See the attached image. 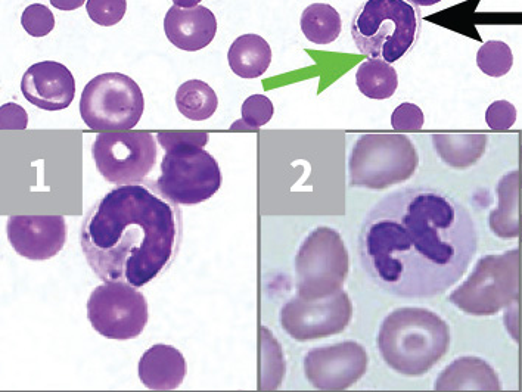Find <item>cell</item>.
Listing matches in <instances>:
<instances>
[{"instance_id":"1","label":"cell","mask_w":522,"mask_h":392,"mask_svg":"<svg viewBox=\"0 0 522 392\" xmlns=\"http://www.w3.org/2000/svg\"><path fill=\"white\" fill-rule=\"evenodd\" d=\"M478 247L474 220L441 189L391 192L363 219L359 254L379 288L406 300H430L461 280Z\"/></svg>"},{"instance_id":"28","label":"cell","mask_w":522,"mask_h":392,"mask_svg":"<svg viewBox=\"0 0 522 392\" xmlns=\"http://www.w3.org/2000/svg\"><path fill=\"white\" fill-rule=\"evenodd\" d=\"M87 15L102 27L116 26L127 11V0H87Z\"/></svg>"},{"instance_id":"21","label":"cell","mask_w":522,"mask_h":392,"mask_svg":"<svg viewBox=\"0 0 522 392\" xmlns=\"http://www.w3.org/2000/svg\"><path fill=\"white\" fill-rule=\"evenodd\" d=\"M433 145L443 163L458 170L474 166L486 152L487 136L474 133H435Z\"/></svg>"},{"instance_id":"31","label":"cell","mask_w":522,"mask_h":392,"mask_svg":"<svg viewBox=\"0 0 522 392\" xmlns=\"http://www.w3.org/2000/svg\"><path fill=\"white\" fill-rule=\"evenodd\" d=\"M517 121V108L508 101H496L487 108L486 123L490 129L503 132L512 129Z\"/></svg>"},{"instance_id":"26","label":"cell","mask_w":522,"mask_h":392,"mask_svg":"<svg viewBox=\"0 0 522 392\" xmlns=\"http://www.w3.org/2000/svg\"><path fill=\"white\" fill-rule=\"evenodd\" d=\"M477 64L490 77H503L514 65V55L506 43L490 40L481 46L477 54Z\"/></svg>"},{"instance_id":"9","label":"cell","mask_w":522,"mask_h":392,"mask_svg":"<svg viewBox=\"0 0 522 392\" xmlns=\"http://www.w3.org/2000/svg\"><path fill=\"white\" fill-rule=\"evenodd\" d=\"M158 191L177 205H197L213 198L222 186V171L210 152L197 145L166 149Z\"/></svg>"},{"instance_id":"18","label":"cell","mask_w":522,"mask_h":392,"mask_svg":"<svg viewBox=\"0 0 522 392\" xmlns=\"http://www.w3.org/2000/svg\"><path fill=\"white\" fill-rule=\"evenodd\" d=\"M435 391H500L499 376L492 366L477 357H461L438 375Z\"/></svg>"},{"instance_id":"5","label":"cell","mask_w":522,"mask_h":392,"mask_svg":"<svg viewBox=\"0 0 522 392\" xmlns=\"http://www.w3.org/2000/svg\"><path fill=\"white\" fill-rule=\"evenodd\" d=\"M520 248L484 255L449 301L471 316H494L520 301L522 279Z\"/></svg>"},{"instance_id":"36","label":"cell","mask_w":522,"mask_h":392,"mask_svg":"<svg viewBox=\"0 0 522 392\" xmlns=\"http://www.w3.org/2000/svg\"><path fill=\"white\" fill-rule=\"evenodd\" d=\"M409 2H412L415 6H433L437 5L441 0H409Z\"/></svg>"},{"instance_id":"17","label":"cell","mask_w":522,"mask_h":392,"mask_svg":"<svg viewBox=\"0 0 522 392\" xmlns=\"http://www.w3.org/2000/svg\"><path fill=\"white\" fill-rule=\"evenodd\" d=\"M138 373L148 390H177L186 376V360L172 345H152L139 360Z\"/></svg>"},{"instance_id":"32","label":"cell","mask_w":522,"mask_h":392,"mask_svg":"<svg viewBox=\"0 0 522 392\" xmlns=\"http://www.w3.org/2000/svg\"><path fill=\"white\" fill-rule=\"evenodd\" d=\"M208 133L205 132H160L157 140L163 146L164 151L177 145H197L200 148L207 145Z\"/></svg>"},{"instance_id":"15","label":"cell","mask_w":522,"mask_h":392,"mask_svg":"<svg viewBox=\"0 0 522 392\" xmlns=\"http://www.w3.org/2000/svg\"><path fill=\"white\" fill-rule=\"evenodd\" d=\"M21 92L40 110L62 111L70 107L76 96V80L61 62H37L24 73Z\"/></svg>"},{"instance_id":"11","label":"cell","mask_w":522,"mask_h":392,"mask_svg":"<svg viewBox=\"0 0 522 392\" xmlns=\"http://www.w3.org/2000/svg\"><path fill=\"white\" fill-rule=\"evenodd\" d=\"M87 319L99 335L116 341L138 338L148 323V303L135 286L105 282L87 301Z\"/></svg>"},{"instance_id":"14","label":"cell","mask_w":522,"mask_h":392,"mask_svg":"<svg viewBox=\"0 0 522 392\" xmlns=\"http://www.w3.org/2000/svg\"><path fill=\"white\" fill-rule=\"evenodd\" d=\"M8 241L21 257L51 260L67 242V223L62 216H11L6 226Z\"/></svg>"},{"instance_id":"3","label":"cell","mask_w":522,"mask_h":392,"mask_svg":"<svg viewBox=\"0 0 522 392\" xmlns=\"http://www.w3.org/2000/svg\"><path fill=\"white\" fill-rule=\"evenodd\" d=\"M450 328L434 311L421 307H402L391 311L378 332L382 360L394 372L422 376L449 351Z\"/></svg>"},{"instance_id":"34","label":"cell","mask_w":522,"mask_h":392,"mask_svg":"<svg viewBox=\"0 0 522 392\" xmlns=\"http://www.w3.org/2000/svg\"><path fill=\"white\" fill-rule=\"evenodd\" d=\"M49 2L59 11H76L85 5L86 0H49Z\"/></svg>"},{"instance_id":"13","label":"cell","mask_w":522,"mask_h":392,"mask_svg":"<svg viewBox=\"0 0 522 392\" xmlns=\"http://www.w3.org/2000/svg\"><path fill=\"white\" fill-rule=\"evenodd\" d=\"M368 370V354L356 341H343L313 348L304 357V373L313 388L344 391L353 387Z\"/></svg>"},{"instance_id":"12","label":"cell","mask_w":522,"mask_h":392,"mask_svg":"<svg viewBox=\"0 0 522 392\" xmlns=\"http://www.w3.org/2000/svg\"><path fill=\"white\" fill-rule=\"evenodd\" d=\"M353 304L346 291L318 301L294 297L281 310L282 329L298 342L328 338L346 331Z\"/></svg>"},{"instance_id":"23","label":"cell","mask_w":522,"mask_h":392,"mask_svg":"<svg viewBox=\"0 0 522 392\" xmlns=\"http://www.w3.org/2000/svg\"><path fill=\"white\" fill-rule=\"evenodd\" d=\"M356 84L369 99H390L399 87L397 71L384 59H368L356 71Z\"/></svg>"},{"instance_id":"8","label":"cell","mask_w":522,"mask_h":392,"mask_svg":"<svg viewBox=\"0 0 522 392\" xmlns=\"http://www.w3.org/2000/svg\"><path fill=\"white\" fill-rule=\"evenodd\" d=\"M145 110L141 87L121 73H105L90 80L80 99V115L95 132H127L138 126Z\"/></svg>"},{"instance_id":"16","label":"cell","mask_w":522,"mask_h":392,"mask_svg":"<svg viewBox=\"0 0 522 392\" xmlns=\"http://www.w3.org/2000/svg\"><path fill=\"white\" fill-rule=\"evenodd\" d=\"M164 31L177 49L197 52L213 42L217 33V20L205 6L180 8L174 5L164 18Z\"/></svg>"},{"instance_id":"37","label":"cell","mask_w":522,"mask_h":392,"mask_svg":"<svg viewBox=\"0 0 522 392\" xmlns=\"http://www.w3.org/2000/svg\"><path fill=\"white\" fill-rule=\"evenodd\" d=\"M520 179H521V188H522V145L520 148Z\"/></svg>"},{"instance_id":"22","label":"cell","mask_w":522,"mask_h":392,"mask_svg":"<svg viewBox=\"0 0 522 392\" xmlns=\"http://www.w3.org/2000/svg\"><path fill=\"white\" fill-rule=\"evenodd\" d=\"M301 31L315 45H331L343 30L340 12L328 3H313L301 15Z\"/></svg>"},{"instance_id":"4","label":"cell","mask_w":522,"mask_h":392,"mask_svg":"<svg viewBox=\"0 0 522 392\" xmlns=\"http://www.w3.org/2000/svg\"><path fill=\"white\" fill-rule=\"evenodd\" d=\"M419 30V9L407 0H366L351 21L357 51L388 64L412 49Z\"/></svg>"},{"instance_id":"6","label":"cell","mask_w":522,"mask_h":392,"mask_svg":"<svg viewBox=\"0 0 522 392\" xmlns=\"http://www.w3.org/2000/svg\"><path fill=\"white\" fill-rule=\"evenodd\" d=\"M418 166V151L406 135L368 133L351 149L348 179L353 188L384 191L407 182Z\"/></svg>"},{"instance_id":"33","label":"cell","mask_w":522,"mask_h":392,"mask_svg":"<svg viewBox=\"0 0 522 392\" xmlns=\"http://www.w3.org/2000/svg\"><path fill=\"white\" fill-rule=\"evenodd\" d=\"M29 124V115L18 104H3L0 107V129L2 130H26Z\"/></svg>"},{"instance_id":"25","label":"cell","mask_w":522,"mask_h":392,"mask_svg":"<svg viewBox=\"0 0 522 392\" xmlns=\"http://www.w3.org/2000/svg\"><path fill=\"white\" fill-rule=\"evenodd\" d=\"M260 391H272L281 385L285 375V360L278 341L269 329L260 328Z\"/></svg>"},{"instance_id":"7","label":"cell","mask_w":522,"mask_h":392,"mask_svg":"<svg viewBox=\"0 0 522 392\" xmlns=\"http://www.w3.org/2000/svg\"><path fill=\"white\" fill-rule=\"evenodd\" d=\"M348 267V251L340 233L331 227H316L295 255L297 297L318 301L338 294L346 283Z\"/></svg>"},{"instance_id":"29","label":"cell","mask_w":522,"mask_h":392,"mask_svg":"<svg viewBox=\"0 0 522 392\" xmlns=\"http://www.w3.org/2000/svg\"><path fill=\"white\" fill-rule=\"evenodd\" d=\"M21 24L30 36L45 37L54 30L55 17L48 6L42 5V3H34L23 12Z\"/></svg>"},{"instance_id":"2","label":"cell","mask_w":522,"mask_h":392,"mask_svg":"<svg viewBox=\"0 0 522 392\" xmlns=\"http://www.w3.org/2000/svg\"><path fill=\"white\" fill-rule=\"evenodd\" d=\"M183 239L182 211L152 182L117 186L87 211L80 245L102 282L144 288L173 266Z\"/></svg>"},{"instance_id":"30","label":"cell","mask_w":522,"mask_h":392,"mask_svg":"<svg viewBox=\"0 0 522 392\" xmlns=\"http://www.w3.org/2000/svg\"><path fill=\"white\" fill-rule=\"evenodd\" d=\"M424 123V112L418 105L410 102L400 104L391 115V126L399 132H418L424 127Z\"/></svg>"},{"instance_id":"24","label":"cell","mask_w":522,"mask_h":392,"mask_svg":"<svg viewBox=\"0 0 522 392\" xmlns=\"http://www.w3.org/2000/svg\"><path fill=\"white\" fill-rule=\"evenodd\" d=\"M176 107L192 121L208 120L219 107L216 92L201 80H189L177 89Z\"/></svg>"},{"instance_id":"10","label":"cell","mask_w":522,"mask_h":392,"mask_svg":"<svg viewBox=\"0 0 522 392\" xmlns=\"http://www.w3.org/2000/svg\"><path fill=\"white\" fill-rule=\"evenodd\" d=\"M96 170L113 185L144 183L157 163V142L146 132H105L92 146Z\"/></svg>"},{"instance_id":"19","label":"cell","mask_w":522,"mask_h":392,"mask_svg":"<svg viewBox=\"0 0 522 392\" xmlns=\"http://www.w3.org/2000/svg\"><path fill=\"white\" fill-rule=\"evenodd\" d=\"M497 204L489 216V226L500 239L522 241V188L520 170L511 171L497 185Z\"/></svg>"},{"instance_id":"35","label":"cell","mask_w":522,"mask_h":392,"mask_svg":"<svg viewBox=\"0 0 522 392\" xmlns=\"http://www.w3.org/2000/svg\"><path fill=\"white\" fill-rule=\"evenodd\" d=\"M203 0H173L174 5L180 6V8H195L200 5Z\"/></svg>"},{"instance_id":"20","label":"cell","mask_w":522,"mask_h":392,"mask_svg":"<svg viewBox=\"0 0 522 392\" xmlns=\"http://www.w3.org/2000/svg\"><path fill=\"white\" fill-rule=\"evenodd\" d=\"M229 67L241 79H259L272 62L269 43L257 34H244L232 43L228 52Z\"/></svg>"},{"instance_id":"27","label":"cell","mask_w":522,"mask_h":392,"mask_svg":"<svg viewBox=\"0 0 522 392\" xmlns=\"http://www.w3.org/2000/svg\"><path fill=\"white\" fill-rule=\"evenodd\" d=\"M272 101L264 95H253L242 104V120L236 121L231 127L232 132H257L264 124L272 120Z\"/></svg>"}]
</instances>
